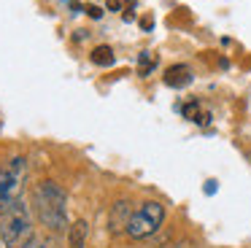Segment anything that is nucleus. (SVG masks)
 I'll list each match as a JSON object with an SVG mask.
<instances>
[{"label": "nucleus", "mask_w": 251, "mask_h": 248, "mask_svg": "<svg viewBox=\"0 0 251 248\" xmlns=\"http://www.w3.org/2000/svg\"><path fill=\"white\" fill-rule=\"evenodd\" d=\"M35 208H38V219L49 229L68 226V197L54 181H44L35 186Z\"/></svg>", "instance_id": "nucleus-1"}, {"label": "nucleus", "mask_w": 251, "mask_h": 248, "mask_svg": "<svg viewBox=\"0 0 251 248\" xmlns=\"http://www.w3.org/2000/svg\"><path fill=\"white\" fill-rule=\"evenodd\" d=\"M33 240V221L25 199L0 210V243L6 248H25Z\"/></svg>", "instance_id": "nucleus-2"}, {"label": "nucleus", "mask_w": 251, "mask_h": 248, "mask_svg": "<svg viewBox=\"0 0 251 248\" xmlns=\"http://www.w3.org/2000/svg\"><path fill=\"white\" fill-rule=\"evenodd\" d=\"M25 181H27V159L14 156L0 167V210L11 208L14 202L22 199Z\"/></svg>", "instance_id": "nucleus-3"}, {"label": "nucleus", "mask_w": 251, "mask_h": 248, "mask_svg": "<svg viewBox=\"0 0 251 248\" xmlns=\"http://www.w3.org/2000/svg\"><path fill=\"white\" fill-rule=\"evenodd\" d=\"M162 221H165V208L159 202H154V199H149V202L138 205V210H132L130 224H127L125 232L130 237H135V240H143V237L154 235L162 226Z\"/></svg>", "instance_id": "nucleus-4"}, {"label": "nucleus", "mask_w": 251, "mask_h": 248, "mask_svg": "<svg viewBox=\"0 0 251 248\" xmlns=\"http://www.w3.org/2000/svg\"><path fill=\"white\" fill-rule=\"evenodd\" d=\"M165 84L173 86V89H184V86L192 84V70L189 65H170L165 70Z\"/></svg>", "instance_id": "nucleus-5"}, {"label": "nucleus", "mask_w": 251, "mask_h": 248, "mask_svg": "<svg viewBox=\"0 0 251 248\" xmlns=\"http://www.w3.org/2000/svg\"><path fill=\"white\" fill-rule=\"evenodd\" d=\"M87 235H89V224L87 221H76V224L71 226V248H84Z\"/></svg>", "instance_id": "nucleus-6"}, {"label": "nucleus", "mask_w": 251, "mask_h": 248, "mask_svg": "<svg viewBox=\"0 0 251 248\" xmlns=\"http://www.w3.org/2000/svg\"><path fill=\"white\" fill-rule=\"evenodd\" d=\"M89 59H92L95 65H100V68H108V65H114V49L111 46H95Z\"/></svg>", "instance_id": "nucleus-7"}, {"label": "nucleus", "mask_w": 251, "mask_h": 248, "mask_svg": "<svg viewBox=\"0 0 251 248\" xmlns=\"http://www.w3.org/2000/svg\"><path fill=\"white\" fill-rule=\"evenodd\" d=\"M130 205L127 202H116V208H114V219H111V224H116L114 229H122L125 226L127 229V224H130Z\"/></svg>", "instance_id": "nucleus-8"}, {"label": "nucleus", "mask_w": 251, "mask_h": 248, "mask_svg": "<svg viewBox=\"0 0 251 248\" xmlns=\"http://www.w3.org/2000/svg\"><path fill=\"white\" fill-rule=\"evenodd\" d=\"M154 65H157V57H154L151 51H143L141 59H138V73L141 75H149L154 70Z\"/></svg>", "instance_id": "nucleus-9"}, {"label": "nucleus", "mask_w": 251, "mask_h": 248, "mask_svg": "<svg viewBox=\"0 0 251 248\" xmlns=\"http://www.w3.org/2000/svg\"><path fill=\"white\" fill-rule=\"evenodd\" d=\"M25 248H57V246H54L51 240H44V237H38V240H30Z\"/></svg>", "instance_id": "nucleus-10"}, {"label": "nucleus", "mask_w": 251, "mask_h": 248, "mask_svg": "<svg viewBox=\"0 0 251 248\" xmlns=\"http://www.w3.org/2000/svg\"><path fill=\"white\" fill-rule=\"evenodd\" d=\"M87 14L92 16V19H100V16H103V11H100L98 5H87Z\"/></svg>", "instance_id": "nucleus-11"}, {"label": "nucleus", "mask_w": 251, "mask_h": 248, "mask_svg": "<svg viewBox=\"0 0 251 248\" xmlns=\"http://www.w3.org/2000/svg\"><path fill=\"white\" fill-rule=\"evenodd\" d=\"M213 192H216V181H208L205 183V194H213Z\"/></svg>", "instance_id": "nucleus-12"}, {"label": "nucleus", "mask_w": 251, "mask_h": 248, "mask_svg": "<svg viewBox=\"0 0 251 248\" xmlns=\"http://www.w3.org/2000/svg\"><path fill=\"white\" fill-rule=\"evenodd\" d=\"M108 8L116 11V8H122V3H119V0H108Z\"/></svg>", "instance_id": "nucleus-13"}]
</instances>
